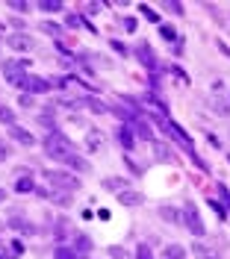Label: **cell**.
<instances>
[{
  "label": "cell",
  "mask_w": 230,
  "mask_h": 259,
  "mask_svg": "<svg viewBox=\"0 0 230 259\" xmlns=\"http://www.w3.org/2000/svg\"><path fill=\"white\" fill-rule=\"evenodd\" d=\"M39 9H42V12H59V9H62V3H59V0H42Z\"/></svg>",
  "instance_id": "d4e9b609"
},
{
  "label": "cell",
  "mask_w": 230,
  "mask_h": 259,
  "mask_svg": "<svg viewBox=\"0 0 230 259\" xmlns=\"http://www.w3.org/2000/svg\"><path fill=\"white\" fill-rule=\"evenodd\" d=\"M166 130H168V133H171V136L177 139V144H180V147H183V150H186L189 156H195V150H192V139H189V133H183V130H180L177 124H166ZM195 159H198V156H195Z\"/></svg>",
  "instance_id": "ba28073f"
},
{
  "label": "cell",
  "mask_w": 230,
  "mask_h": 259,
  "mask_svg": "<svg viewBox=\"0 0 230 259\" xmlns=\"http://www.w3.org/2000/svg\"><path fill=\"white\" fill-rule=\"evenodd\" d=\"M160 36H163V39H168V41H177V33H174L168 24H160Z\"/></svg>",
  "instance_id": "83f0119b"
},
{
  "label": "cell",
  "mask_w": 230,
  "mask_h": 259,
  "mask_svg": "<svg viewBox=\"0 0 230 259\" xmlns=\"http://www.w3.org/2000/svg\"><path fill=\"white\" fill-rule=\"evenodd\" d=\"M218 47H221V53H224V56H230V47H227L224 41H218Z\"/></svg>",
  "instance_id": "ee69618b"
},
{
  "label": "cell",
  "mask_w": 230,
  "mask_h": 259,
  "mask_svg": "<svg viewBox=\"0 0 230 259\" xmlns=\"http://www.w3.org/2000/svg\"><path fill=\"white\" fill-rule=\"evenodd\" d=\"M6 200V189H0V203H3Z\"/></svg>",
  "instance_id": "f6af8a7d"
},
{
  "label": "cell",
  "mask_w": 230,
  "mask_h": 259,
  "mask_svg": "<svg viewBox=\"0 0 230 259\" xmlns=\"http://www.w3.org/2000/svg\"><path fill=\"white\" fill-rule=\"evenodd\" d=\"M65 165H68L71 171H77V174H86V171H89V162H86L83 156H77V153H71V156L65 159Z\"/></svg>",
  "instance_id": "4fadbf2b"
},
{
  "label": "cell",
  "mask_w": 230,
  "mask_h": 259,
  "mask_svg": "<svg viewBox=\"0 0 230 259\" xmlns=\"http://www.w3.org/2000/svg\"><path fill=\"white\" fill-rule=\"evenodd\" d=\"M83 103H86L92 112H98V115H106V112H109V106H106V103H101L98 98H83Z\"/></svg>",
  "instance_id": "ac0fdd59"
},
{
  "label": "cell",
  "mask_w": 230,
  "mask_h": 259,
  "mask_svg": "<svg viewBox=\"0 0 230 259\" xmlns=\"http://www.w3.org/2000/svg\"><path fill=\"white\" fill-rule=\"evenodd\" d=\"M215 189H218V192H221V198H224V200H227V203H230V192H227V186H221V183H218V186H215Z\"/></svg>",
  "instance_id": "60d3db41"
},
{
  "label": "cell",
  "mask_w": 230,
  "mask_h": 259,
  "mask_svg": "<svg viewBox=\"0 0 230 259\" xmlns=\"http://www.w3.org/2000/svg\"><path fill=\"white\" fill-rule=\"evenodd\" d=\"M15 192H18V195H30V192H36L33 177H30V174H21V177L15 180Z\"/></svg>",
  "instance_id": "2e32d148"
},
{
  "label": "cell",
  "mask_w": 230,
  "mask_h": 259,
  "mask_svg": "<svg viewBox=\"0 0 230 259\" xmlns=\"http://www.w3.org/2000/svg\"><path fill=\"white\" fill-rule=\"evenodd\" d=\"M136 59L147 68V71H157V56H153V47L147 41H139L136 44Z\"/></svg>",
  "instance_id": "8992f818"
},
{
  "label": "cell",
  "mask_w": 230,
  "mask_h": 259,
  "mask_svg": "<svg viewBox=\"0 0 230 259\" xmlns=\"http://www.w3.org/2000/svg\"><path fill=\"white\" fill-rule=\"evenodd\" d=\"M104 189H109V192H118V195H121L124 189H130V183H127L124 177H106V180H104Z\"/></svg>",
  "instance_id": "e0dca14e"
},
{
  "label": "cell",
  "mask_w": 230,
  "mask_h": 259,
  "mask_svg": "<svg viewBox=\"0 0 230 259\" xmlns=\"http://www.w3.org/2000/svg\"><path fill=\"white\" fill-rule=\"evenodd\" d=\"M109 256H112V259H127V250H124V247H115V244H112V247H109Z\"/></svg>",
  "instance_id": "d6a6232c"
},
{
  "label": "cell",
  "mask_w": 230,
  "mask_h": 259,
  "mask_svg": "<svg viewBox=\"0 0 230 259\" xmlns=\"http://www.w3.org/2000/svg\"><path fill=\"white\" fill-rule=\"evenodd\" d=\"M209 206L215 209V215H218V218H227V209H224L221 203H215V200H209Z\"/></svg>",
  "instance_id": "d590c367"
},
{
  "label": "cell",
  "mask_w": 230,
  "mask_h": 259,
  "mask_svg": "<svg viewBox=\"0 0 230 259\" xmlns=\"http://www.w3.org/2000/svg\"><path fill=\"white\" fill-rule=\"evenodd\" d=\"M74 250L77 253H92V239L86 233H74Z\"/></svg>",
  "instance_id": "5bb4252c"
},
{
  "label": "cell",
  "mask_w": 230,
  "mask_h": 259,
  "mask_svg": "<svg viewBox=\"0 0 230 259\" xmlns=\"http://www.w3.org/2000/svg\"><path fill=\"white\" fill-rule=\"evenodd\" d=\"M44 153H47L50 159L65 162V159L74 153V144H71V139H68V136H62L59 130H53V133H47V136H44Z\"/></svg>",
  "instance_id": "6da1fadb"
},
{
  "label": "cell",
  "mask_w": 230,
  "mask_h": 259,
  "mask_svg": "<svg viewBox=\"0 0 230 259\" xmlns=\"http://www.w3.org/2000/svg\"><path fill=\"white\" fill-rule=\"evenodd\" d=\"M115 141H118V144H121L127 153L136 147V136L130 133V127H118V130H115Z\"/></svg>",
  "instance_id": "30bf717a"
},
{
  "label": "cell",
  "mask_w": 230,
  "mask_h": 259,
  "mask_svg": "<svg viewBox=\"0 0 230 259\" xmlns=\"http://www.w3.org/2000/svg\"><path fill=\"white\" fill-rule=\"evenodd\" d=\"M183 224H186V230L192 233V236H204L207 230H204V221H201V212H198V206L192 203V200H186V206H183Z\"/></svg>",
  "instance_id": "3957f363"
},
{
  "label": "cell",
  "mask_w": 230,
  "mask_h": 259,
  "mask_svg": "<svg viewBox=\"0 0 230 259\" xmlns=\"http://www.w3.org/2000/svg\"><path fill=\"white\" fill-rule=\"evenodd\" d=\"M86 12H89V15H98V12H101V6H98V3H89V6H86Z\"/></svg>",
  "instance_id": "b9f144b4"
},
{
  "label": "cell",
  "mask_w": 230,
  "mask_h": 259,
  "mask_svg": "<svg viewBox=\"0 0 230 259\" xmlns=\"http://www.w3.org/2000/svg\"><path fill=\"white\" fill-rule=\"evenodd\" d=\"M121 24H124V30H130V33H133V30H136V18H124V21H121Z\"/></svg>",
  "instance_id": "74e56055"
},
{
  "label": "cell",
  "mask_w": 230,
  "mask_h": 259,
  "mask_svg": "<svg viewBox=\"0 0 230 259\" xmlns=\"http://www.w3.org/2000/svg\"><path fill=\"white\" fill-rule=\"evenodd\" d=\"M44 180H47L50 186H56L59 192H71V195L80 189V180L71 177V174H65V171H44Z\"/></svg>",
  "instance_id": "7a4b0ae2"
},
{
  "label": "cell",
  "mask_w": 230,
  "mask_h": 259,
  "mask_svg": "<svg viewBox=\"0 0 230 259\" xmlns=\"http://www.w3.org/2000/svg\"><path fill=\"white\" fill-rule=\"evenodd\" d=\"M9 6H12V9H15V12H21V15H24V12H27V9H30V6H27V3H24V0H12V3H9Z\"/></svg>",
  "instance_id": "e575fe53"
},
{
  "label": "cell",
  "mask_w": 230,
  "mask_h": 259,
  "mask_svg": "<svg viewBox=\"0 0 230 259\" xmlns=\"http://www.w3.org/2000/svg\"><path fill=\"white\" fill-rule=\"evenodd\" d=\"M189 253H192V256H195V259H218V253H215V250H212V247H207V244H204V241H195V244H192V250H189Z\"/></svg>",
  "instance_id": "7c38bea8"
},
{
  "label": "cell",
  "mask_w": 230,
  "mask_h": 259,
  "mask_svg": "<svg viewBox=\"0 0 230 259\" xmlns=\"http://www.w3.org/2000/svg\"><path fill=\"white\" fill-rule=\"evenodd\" d=\"M166 9H168L171 15H183V6H180V3H174V0H168V3H166Z\"/></svg>",
  "instance_id": "836d02e7"
},
{
  "label": "cell",
  "mask_w": 230,
  "mask_h": 259,
  "mask_svg": "<svg viewBox=\"0 0 230 259\" xmlns=\"http://www.w3.org/2000/svg\"><path fill=\"white\" fill-rule=\"evenodd\" d=\"M139 12L147 18V21H153V24H160V15L157 12H153V9H147V6H139Z\"/></svg>",
  "instance_id": "4dcf8cb0"
},
{
  "label": "cell",
  "mask_w": 230,
  "mask_h": 259,
  "mask_svg": "<svg viewBox=\"0 0 230 259\" xmlns=\"http://www.w3.org/2000/svg\"><path fill=\"white\" fill-rule=\"evenodd\" d=\"M9 227H12V230H24V233H36V227L27 221V215H24V212H21V215H18V212H15V215H9Z\"/></svg>",
  "instance_id": "8fae6325"
},
{
  "label": "cell",
  "mask_w": 230,
  "mask_h": 259,
  "mask_svg": "<svg viewBox=\"0 0 230 259\" xmlns=\"http://www.w3.org/2000/svg\"><path fill=\"white\" fill-rule=\"evenodd\" d=\"M163 256H166V259H186V247H180V244H168V247L163 250Z\"/></svg>",
  "instance_id": "7402d4cb"
},
{
  "label": "cell",
  "mask_w": 230,
  "mask_h": 259,
  "mask_svg": "<svg viewBox=\"0 0 230 259\" xmlns=\"http://www.w3.org/2000/svg\"><path fill=\"white\" fill-rule=\"evenodd\" d=\"M21 106H33V98L30 95H21Z\"/></svg>",
  "instance_id": "7bdbcfd3"
},
{
  "label": "cell",
  "mask_w": 230,
  "mask_h": 259,
  "mask_svg": "<svg viewBox=\"0 0 230 259\" xmlns=\"http://www.w3.org/2000/svg\"><path fill=\"white\" fill-rule=\"evenodd\" d=\"M9 159V147H6V141H0V162H6Z\"/></svg>",
  "instance_id": "8d00e7d4"
},
{
  "label": "cell",
  "mask_w": 230,
  "mask_h": 259,
  "mask_svg": "<svg viewBox=\"0 0 230 259\" xmlns=\"http://www.w3.org/2000/svg\"><path fill=\"white\" fill-rule=\"evenodd\" d=\"M118 203H124V206H139V203H142V195H139L136 189H124V192L118 195Z\"/></svg>",
  "instance_id": "9a60e30c"
},
{
  "label": "cell",
  "mask_w": 230,
  "mask_h": 259,
  "mask_svg": "<svg viewBox=\"0 0 230 259\" xmlns=\"http://www.w3.org/2000/svg\"><path fill=\"white\" fill-rule=\"evenodd\" d=\"M47 200H53V203H59V206H71V192H53V189H50Z\"/></svg>",
  "instance_id": "ffe728a7"
},
{
  "label": "cell",
  "mask_w": 230,
  "mask_h": 259,
  "mask_svg": "<svg viewBox=\"0 0 230 259\" xmlns=\"http://www.w3.org/2000/svg\"><path fill=\"white\" fill-rule=\"evenodd\" d=\"M53 259H80V256H77V250H74V247H65V244H59V247L53 250Z\"/></svg>",
  "instance_id": "603a6c76"
},
{
  "label": "cell",
  "mask_w": 230,
  "mask_h": 259,
  "mask_svg": "<svg viewBox=\"0 0 230 259\" xmlns=\"http://www.w3.org/2000/svg\"><path fill=\"white\" fill-rule=\"evenodd\" d=\"M86 139H89V147H92V150H101V139H104V136H101L98 130H89Z\"/></svg>",
  "instance_id": "4316f807"
},
{
  "label": "cell",
  "mask_w": 230,
  "mask_h": 259,
  "mask_svg": "<svg viewBox=\"0 0 230 259\" xmlns=\"http://www.w3.org/2000/svg\"><path fill=\"white\" fill-rule=\"evenodd\" d=\"M109 47H115V50H118V53H127V47H124V44H121V41H115V39H112V41H109Z\"/></svg>",
  "instance_id": "ab89813d"
},
{
  "label": "cell",
  "mask_w": 230,
  "mask_h": 259,
  "mask_svg": "<svg viewBox=\"0 0 230 259\" xmlns=\"http://www.w3.org/2000/svg\"><path fill=\"white\" fill-rule=\"evenodd\" d=\"M136 259H153L150 247H147V244H139V247H136Z\"/></svg>",
  "instance_id": "f546056e"
},
{
  "label": "cell",
  "mask_w": 230,
  "mask_h": 259,
  "mask_svg": "<svg viewBox=\"0 0 230 259\" xmlns=\"http://www.w3.org/2000/svg\"><path fill=\"white\" fill-rule=\"evenodd\" d=\"M24 68H27V62H15V59L3 62V74H6V80H9L12 85H21V80L27 77V74H24Z\"/></svg>",
  "instance_id": "5b68a950"
},
{
  "label": "cell",
  "mask_w": 230,
  "mask_h": 259,
  "mask_svg": "<svg viewBox=\"0 0 230 259\" xmlns=\"http://www.w3.org/2000/svg\"><path fill=\"white\" fill-rule=\"evenodd\" d=\"M0 124H6V127H15V112L9 106L0 103Z\"/></svg>",
  "instance_id": "cb8c5ba5"
},
{
  "label": "cell",
  "mask_w": 230,
  "mask_h": 259,
  "mask_svg": "<svg viewBox=\"0 0 230 259\" xmlns=\"http://www.w3.org/2000/svg\"><path fill=\"white\" fill-rule=\"evenodd\" d=\"M153 153H157L160 159H171V153H168V147H166V144H157V141H153Z\"/></svg>",
  "instance_id": "1f68e13d"
},
{
  "label": "cell",
  "mask_w": 230,
  "mask_h": 259,
  "mask_svg": "<svg viewBox=\"0 0 230 259\" xmlns=\"http://www.w3.org/2000/svg\"><path fill=\"white\" fill-rule=\"evenodd\" d=\"M6 44H9L12 50H18V53H30V50L36 47V41H33L27 33H12V36L6 39Z\"/></svg>",
  "instance_id": "52a82bcc"
},
{
  "label": "cell",
  "mask_w": 230,
  "mask_h": 259,
  "mask_svg": "<svg viewBox=\"0 0 230 259\" xmlns=\"http://www.w3.org/2000/svg\"><path fill=\"white\" fill-rule=\"evenodd\" d=\"M65 27H68V30H80V27H83V18H80V15H68Z\"/></svg>",
  "instance_id": "f1b7e54d"
},
{
  "label": "cell",
  "mask_w": 230,
  "mask_h": 259,
  "mask_svg": "<svg viewBox=\"0 0 230 259\" xmlns=\"http://www.w3.org/2000/svg\"><path fill=\"white\" fill-rule=\"evenodd\" d=\"M160 218H166L168 224H180V221H183V218L177 215V209H174V206H160Z\"/></svg>",
  "instance_id": "44dd1931"
},
{
  "label": "cell",
  "mask_w": 230,
  "mask_h": 259,
  "mask_svg": "<svg viewBox=\"0 0 230 259\" xmlns=\"http://www.w3.org/2000/svg\"><path fill=\"white\" fill-rule=\"evenodd\" d=\"M9 24H12V27H18V30H24V27H27V21H24V18H12Z\"/></svg>",
  "instance_id": "f35d334b"
},
{
  "label": "cell",
  "mask_w": 230,
  "mask_h": 259,
  "mask_svg": "<svg viewBox=\"0 0 230 259\" xmlns=\"http://www.w3.org/2000/svg\"><path fill=\"white\" fill-rule=\"evenodd\" d=\"M42 30H44L47 36H53V39H59V36H62V27H59V24H53V21H44V24H42Z\"/></svg>",
  "instance_id": "484cf974"
},
{
  "label": "cell",
  "mask_w": 230,
  "mask_h": 259,
  "mask_svg": "<svg viewBox=\"0 0 230 259\" xmlns=\"http://www.w3.org/2000/svg\"><path fill=\"white\" fill-rule=\"evenodd\" d=\"M227 162H230V156H227Z\"/></svg>",
  "instance_id": "bcb514c9"
},
{
  "label": "cell",
  "mask_w": 230,
  "mask_h": 259,
  "mask_svg": "<svg viewBox=\"0 0 230 259\" xmlns=\"http://www.w3.org/2000/svg\"><path fill=\"white\" fill-rule=\"evenodd\" d=\"M50 89V82L44 80V77H36V74H27L24 80H21V92L24 95H44Z\"/></svg>",
  "instance_id": "277c9868"
},
{
  "label": "cell",
  "mask_w": 230,
  "mask_h": 259,
  "mask_svg": "<svg viewBox=\"0 0 230 259\" xmlns=\"http://www.w3.org/2000/svg\"><path fill=\"white\" fill-rule=\"evenodd\" d=\"M36 121H39V124H42V127H47V130H50V133H53V130H56V121H53V112H50V109H42V112H39V118H36Z\"/></svg>",
  "instance_id": "d6986e66"
},
{
  "label": "cell",
  "mask_w": 230,
  "mask_h": 259,
  "mask_svg": "<svg viewBox=\"0 0 230 259\" xmlns=\"http://www.w3.org/2000/svg\"><path fill=\"white\" fill-rule=\"evenodd\" d=\"M9 139H12V141H18L21 147H33V144H36V139L30 136V130H24V127H18V124H15V127H9Z\"/></svg>",
  "instance_id": "9c48e42d"
}]
</instances>
